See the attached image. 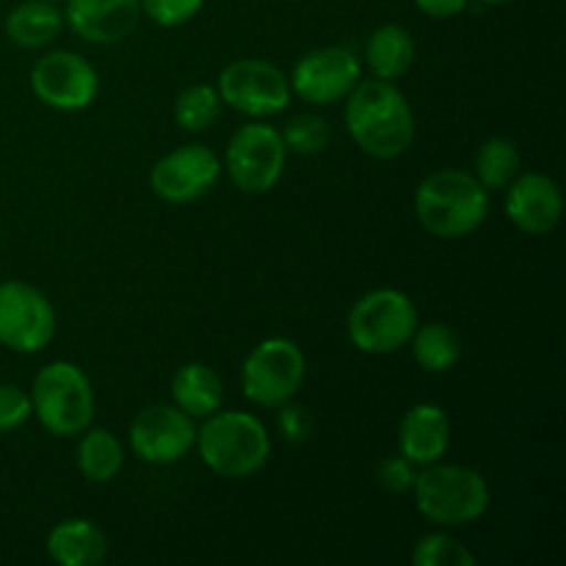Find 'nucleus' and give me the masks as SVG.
<instances>
[{
	"label": "nucleus",
	"instance_id": "1",
	"mask_svg": "<svg viewBox=\"0 0 566 566\" xmlns=\"http://www.w3.org/2000/svg\"><path fill=\"white\" fill-rule=\"evenodd\" d=\"M346 99V127L365 155L390 160L412 147V108L392 81H359Z\"/></svg>",
	"mask_w": 566,
	"mask_h": 566
},
{
	"label": "nucleus",
	"instance_id": "2",
	"mask_svg": "<svg viewBox=\"0 0 566 566\" xmlns=\"http://www.w3.org/2000/svg\"><path fill=\"white\" fill-rule=\"evenodd\" d=\"M415 213L431 235L464 238L486 221L490 191L470 171L440 169L415 191Z\"/></svg>",
	"mask_w": 566,
	"mask_h": 566
},
{
	"label": "nucleus",
	"instance_id": "3",
	"mask_svg": "<svg viewBox=\"0 0 566 566\" xmlns=\"http://www.w3.org/2000/svg\"><path fill=\"white\" fill-rule=\"evenodd\" d=\"M197 446L202 462L224 479H249L271 457L269 431L249 412L216 409L197 431Z\"/></svg>",
	"mask_w": 566,
	"mask_h": 566
},
{
	"label": "nucleus",
	"instance_id": "4",
	"mask_svg": "<svg viewBox=\"0 0 566 566\" xmlns=\"http://www.w3.org/2000/svg\"><path fill=\"white\" fill-rule=\"evenodd\" d=\"M412 490L420 514L446 528L475 523L490 506L484 475L464 464H426Z\"/></svg>",
	"mask_w": 566,
	"mask_h": 566
},
{
	"label": "nucleus",
	"instance_id": "5",
	"mask_svg": "<svg viewBox=\"0 0 566 566\" xmlns=\"http://www.w3.org/2000/svg\"><path fill=\"white\" fill-rule=\"evenodd\" d=\"M31 407L39 423L55 437H75L92 426L94 392L86 374L72 363H50L33 376Z\"/></svg>",
	"mask_w": 566,
	"mask_h": 566
},
{
	"label": "nucleus",
	"instance_id": "6",
	"mask_svg": "<svg viewBox=\"0 0 566 566\" xmlns=\"http://www.w3.org/2000/svg\"><path fill=\"white\" fill-rule=\"evenodd\" d=\"M348 337L365 354H392L409 346L418 329V307L396 287H379L359 298L348 313Z\"/></svg>",
	"mask_w": 566,
	"mask_h": 566
},
{
	"label": "nucleus",
	"instance_id": "7",
	"mask_svg": "<svg viewBox=\"0 0 566 566\" xmlns=\"http://www.w3.org/2000/svg\"><path fill=\"white\" fill-rule=\"evenodd\" d=\"M302 348L287 337H269L249 352L241 368L243 396L258 407L280 409L291 401L304 381Z\"/></svg>",
	"mask_w": 566,
	"mask_h": 566
},
{
	"label": "nucleus",
	"instance_id": "8",
	"mask_svg": "<svg viewBox=\"0 0 566 566\" xmlns=\"http://www.w3.org/2000/svg\"><path fill=\"white\" fill-rule=\"evenodd\" d=\"M287 149L280 130L263 122L238 127L227 144V175L243 193H265L280 182Z\"/></svg>",
	"mask_w": 566,
	"mask_h": 566
},
{
	"label": "nucleus",
	"instance_id": "9",
	"mask_svg": "<svg viewBox=\"0 0 566 566\" xmlns=\"http://www.w3.org/2000/svg\"><path fill=\"white\" fill-rule=\"evenodd\" d=\"M55 337V310L39 287L0 282V343L17 354H36Z\"/></svg>",
	"mask_w": 566,
	"mask_h": 566
},
{
	"label": "nucleus",
	"instance_id": "10",
	"mask_svg": "<svg viewBox=\"0 0 566 566\" xmlns=\"http://www.w3.org/2000/svg\"><path fill=\"white\" fill-rule=\"evenodd\" d=\"M219 97L247 116H274L291 105V81L280 66L263 59L232 61L219 75Z\"/></svg>",
	"mask_w": 566,
	"mask_h": 566
},
{
	"label": "nucleus",
	"instance_id": "11",
	"mask_svg": "<svg viewBox=\"0 0 566 566\" xmlns=\"http://www.w3.org/2000/svg\"><path fill=\"white\" fill-rule=\"evenodd\" d=\"M31 88L48 108L83 111L97 97L99 77L94 66L72 50H53L31 70Z\"/></svg>",
	"mask_w": 566,
	"mask_h": 566
},
{
	"label": "nucleus",
	"instance_id": "12",
	"mask_svg": "<svg viewBox=\"0 0 566 566\" xmlns=\"http://www.w3.org/2000/svg\"><path fill=\"white\" fill-rule=\"evenodd\" d=\"M363 75V64L357 55L346 48H321L310 50L307 55L293 66L291 92L298 94L304 103L332 105L348 97Z\"/></svg>",
	"mask_w": 566,
	"mask_h": 566
},
{
	"label": "nucleus",
	"instance_id": "13",
	"mask_svg": "<svg viewBox=\"0 0 566 566\" xmlns=\"http://www.w3.org/2000/svg\"><path fill=\"white\" fill-rule=\"evenodd\" d=\"M219 177L221 160L216 158L213 149L202 147V144H188V147L164 155L153 166L149 186L164 202L188 205L205 197L219 182Z\"/></svg>",
	"mask_w": 566,
	"mask_h": 566
},
{
	"label": "nucleus",
	"instance_id": "14",
	"mask_svg": "<svg viewBox=\"0 0 566 566\" xmlns=\"http://www.w3.org/2000/svg\"><path fill=\"white\" fill-rule=\"evenodd\" d=\"M197 442V426L180 407L158 403L136 415L130 426V448L149 464L180 462Z\"/></svg>",
	"mask_w": 566,
	"mask_h": 566
},
{
	"label": "nucleus",
	"instance_id": "15",
	"mask_svg": "<svg viewBox=\"0 0 566 566\" xmlns=\"http://www.w3.org/2000/svg\"><path fill=\"white\" fill-rule=\"evenodd\" d=\"M564 213V197L556 180L539 171L517 175L509 182L506 216L525 235H545L556 230Z\"/></svg>",
	"mask_w": 566,
	"mask_h": 566
},
{
	"label": "nucleus",
	"instance_id": "16",
	"mask_svg": "<svg viewBox=\"0 0 566 566\" xmlns=\"http://www.w3.org/2000/svg\"><path fill=\"white\" fill-rule=\"evenodd\" d=\"M142 0H66V22L92 44H116L136 31Z\"/></svg>",
	"mask_w": 566,
	"mask_h": 566
},
{
	"label": "nucleus",
	"instance_id": "17",
	"mask_svg": "<svg viewBox=\"0 0 566 566\" xmlns=\"http://www.w3.org/2000/svg\"><path fill=\"white\" fill-rule=\"evenodd\" d=\"M448 446H451V420L437 403H418L403 415L398 429V448L403 459L426 468L440 462Z\"/></svg>",
	"mask_w": 566,
	"mask_h": 566
},
{
	"label": "nucleus",
	"instance_id": "18",
	"mask_svg": "<svg viewBox=\"0 0 566 566\" xmlns=\"http://www.w3.org/2000/svg\"><path fill=\"white\" fill-rule=\"evenodd\" d=\"M48 553L64 566H94L108 553V539L88 520H64L50 531Z\"/></svg>",
	"mask_w": 566,
	"mask_h": 566
},
{
	"label": "nucleus",
	"instance_id": "19",
	"mask_svg": "<svg viewBox=\"0 0 566 566\" xmlns=\"http://www.w3.org/2000/svg\"><path fill=\"white\" fill-rule=\"evenodd\" d=\"M171 396L175 407L191 418H208L224 401V387H221L219 374L205 363H188L171 379Z\"/></svg>",
	"mask_w": 566,
	"mask_h": 566
},
{
	"label": "nucleus",
	"instance_id": "20",
	"mask_svg": "<svg viewBox=\"0 0 566 566\" xmlns=\"http://www.w3.org/2000/svg\"><path fill=\"white\" fill-rule=\"evenodd\" d=\"M64 17L55 9L50 0H25V3L14 6L6 17V36L17 44V48L36 50L53 42L61 33Z\"/></svg>",
	"mask_w": 566,
	"mask_h": 566
},
{
	"label": "nucleus",
	"instance_id": "21",
	"mask_svg": "<svg viewBox=\"0 0 566 566\" xmlns=\"http://www.w3.org/2000/svg\"><path fill=\"white\" fill-rule=\"evenodd\" d=\"M365 61H368L374 77H381V81H396V77L407 75L415 61L412 33L396 22L376 28L374 36L365 44Z\"/></svg>",
	"mask_w": 566,
	"mask_h": 566
},
{
	"label": "nucleus",
	"instance_id": "22",
	"mask_svg": "<svg viewBox=\"0 0 566 566\" xmlns=\"http://www.w3.org/2000/svg\"><path fill=\"white\" fill-rule=\"evenodd\" d=\"M125 464V448L108 429H86L77 446V468L94 484H108Z\"/></svg>",
	"mask_w": 566,
	"mask_h": 566
},
{
	"label": "nucleus",
	"instance_id": "23",
	"mask_svg": "<svg viewBox=\"0 0 566 566\" xmlns=\"http://www.w3.org/2000/svg\"><path fill=\"white\" fill-rule=\"evenodd\" d=\"M409 343H412V354L418 365L429 374H448L462 357L459 335L448 324L418 326Z\"/></svg>",
	"mask_w": 566,
	"mask_h": 566
},
{
	"label": "nucleus",
	"instance_id": "24",
	"mask_svg": "<svg viewBox=\"0 0 566 566\" xmlns=\"http://www.w3.org/2000/svg\"><path fill=\"white\" fill-rule=\"evenodd\" d=\"M520 166H523V155L512 138H486L475 153V177L486 191L506 188L520 175Z\"/></svg>",
	"mask_w": 566,
	"mask_h": 566
},
{
	"label": "nucleus",
	"instance_id": "25",
	"mask_svg": "<svg viewBox=\"0 0 566 566\" xmlns=\"http://www.w3.org/2000/svg\"><path fill=\"white\" fill-rule=\"evenodd\" d=\"M221 114V97L208 83H193L182 88L175 99V119L182 130H208Z\"/></svg>",
	"mask_w": 566,
	"mask_h": 566
},
{
	"label": "nucleus",
	"instance_id": "26",
	"mask_svg": "<svg viewBox=\"0 0 566 566\" xmlns=\"http://www.w3.org/2000/svg\"><path fill=\"white\" fill-rule=\"evenodd\" d=\"M280 136H282V142H285L287 153L318 155V153H324L326 144H329L332 127H329V122L321 119V116L302 114V116H293Z\"/></svg>",
	"mask_w": 566,
	"mask_h": 566
},
{
	"label": "nucleus",
	"instance_id": "27",
	"mask_svg": "<svg viewBox=\"0 0 566 566\" xmlns=\"http://www.w3.org/2000/svg\"><path fill=\"white\" fill-rule=\"evenodd\" d=\"M415 566H473L475 556L459 539L448 534H429L415 545Z\"/></svg>",
	"mask_w": 566,
	"mask_h": 566
},
{
	"label": "nucleus",
	"instance_id": "28",
	"mask_svg": "<svg viewBox=\"0 0 566 566\" xmlns=\"http://www.w3.org/2000/svg\"><path fill=\"white\" fill-rule=\"evenodd\" d=\"M205 0H142V14L164 28H180L199 14Z\"/></svg>",
	"mask_w": 566,
	"mask_h": 566
},
{
	"label": "nucleus",
	"instance_id": "29",
	"mask_svg": "<svg viewBox=\"0 0 566 566\" xmlns=\"http://www.w3.org/2000/svg\"><path fill=\"white\" fill-rule=\"evenodd\" d=\"M33 415L31 396L14 385H0V431H14Z\"/></svg>",
	"mask_w": 566,
	"mask_h": 566
},
{
	"label": "nucleus",
	"instance_id": "30",
	"mask_svg": "<svg viewBox=\"0 0 566 566\" xmlns=\"http://www.w3.org/2000/svg\"><path fill=\"white\" fill-rule=\"evenodd\" d=\"M376 479L387 492H409L415 486V464L403 457H387L376 470Z\"/></svg>",
	"mask_w": 566,
	"mask_h": 566
},
{
	"label": "nucleus",
	"instance_id": "31",
	"mask_svg": "<svg viewBox=\"0 0 566 566\" xmlns=\"http://www.w3.org/2000/svg\"><path fill=\"white\" fill-rule=\"evenodd\" d=\"M280 431L287 442H304L310 434H313V418L304 407H287L282 403V412H280Z\"/></svg>",
	"mask_w": 566,
	"mask_h": 566
},
{
	"label": "nucleus",
	"instance_id": "32",
	"mask_svg": "<svg viewBox=\"0 0 566 566\" xmlns=\"http://www.w3.org/2000/svg\"><path fill=\"white\" fill-rule=\"evenodd\" d=\"M415 6L434 20H451L468 9V0H415Z\"/></svg>",
	"mask_w": 566,
	"mask_h": 566
},
{
	"label": "nucleus",
	"instance_id": "33",
	"mask_svg": "<svg viewBox=\"0 0 566 566\" xmlns=\"http://www.w3.org/2000/svg\"><path fill=\"white\" fill-rule=\"evenodd\" d=\"M484 3H490V6H503V3H514V0H484Z\"/></svg>",
	"mask_w": 566,
	"mask_h": 566
},
{
	"label": "nucleus",
	"instance_id": "34",
	"mask_svg": "<svg viewBox=\"0 0 566 566\" xmlns=\"http://www.w3.org/2000/svg\"><path fill=\"white\" fill-rule=\"evenodd\" d=\"M50 3H59V0H50Z\"/></svg>",
	"mask_w": 566,
	"mask_h": 566
}]
</instances>
